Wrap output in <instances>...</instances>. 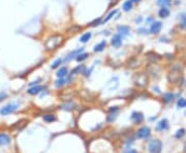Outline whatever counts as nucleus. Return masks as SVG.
<instances>
[{
  "label": "nucleus",
  "instance_id": "1",
  "mask_svg": "<svg viewBox=\"0 0 186 153\" xmlns=\"http://www.w3.org/2000/svg\"><path fill=\"white\" fill-rule=\"evenodd\" d=\"M63 42V37L61 35H53V36H51L50 38L47 39L45 41V48L47 50H54L55 48H57L59 45L61 44Z\"/></svg>",
  "mask_w": 186,
  "mask_h": 153
},
{
  "label": "nucleus",
  "instance_id": "2",
  "mask_svg": "<svg viewBox=\"0 0 186 153\" xmlns=\"http://www.w3.org/2000/svg\"><path fill=\"white\" fill-rule=\"evenodd\" d=\"M162 149V143L159 140H153L149 143L148 151L149 153H160Z\"/></svg>",
  "mask_w": 186,
  "mask_h": 153
},
{
  "label": "nucleus",
  "instance_id": "3",
  "mask_svg": "<svg viewBox=\"0 0 186 153\" xmlns=\"http://www.w3.org/2000/svg\"><path fill=\"white\" fill-rule=\"evenodd\" d=\"M19 107V104L18 103H9L7 104L6 106L2 107L1 110H0V114L3 115V116H5V115H8V114L13 113V111H16Z\"/></svg>",
  "mask_w": 186,
  "mask_h": 153
},
{
  "label": "nucleus",
  "instance_id": "4",
  "mask_svg": "<svg viewBox=\"0 0 186 153\" xmlns=\"http://www.w3.org/2000/svg\"><path fill=\"white\" fill-rule=\"evenodd\" d=\"M167 78L171 82H177L178 79L180 78V68L178 67H174L172 70L170 71L169 75H167Z\"/></svg>",
  "mask_w": 186,
  "mask_h": 153
},
{
  "label": "nucleus",
  "instance_id": "5",
  "mask_svg": "<svg viewBox=\"0 0 186 153\" xmlns=\"http://www.w3.org/2000/svg\"><path fill=\"white\" fill-rule=\"evenodd\" d=\"M134 83H136L138 86H145L147 84V76L143 73H138L134 76Z\"/></svg>",
  "mask_w": 186,
  "mask_h": 153
},
{
  "label": "nucleus",
  "instance_id": "6",
  "mask_svg": "<svg viewBox=\"0 0 186 153\" xmlns=\"http://www.w3.org/2000/svg\"><path fill=\"white\" fill-rule=\"evenodd\" d=\"M161 28H162L161 22L154 21L151 24V26H150V30H149V31H150L151 34H158L160 32V30H161Z\"/></svg>",
  "mask_w": 186,
  "mask_h": 153
},
{
  "label": "nucleus",
  "instance_id": "7",
  "mask_svg": "<svg viewBox=\"0 0 186 153\" xmlns=\"http://www.w3.org/2000/svg\"><path fill=\"white\" fill-rule=\"evenodd\" d=\"M150 136V129L148 127H144L140 129L136 133V138L138 139H146Z\"/></svg>",
  "mask_w": 186,
  "mask_h": 153
},
{
  "label": "nucleus",
  "instance_id": "8",
  "mask_svg": "<svg viewBox=\"0 0 186 153\" xmlns=\"http://www.w3.org/2000/svg\"><path fill=\"white\" fill-rule=\"evenodd\" d=\"M117 33L122 37H126L130 34V28L125 25H120L117 27Z\"/></svg>",
  "mask_w": 186,
  "mask_h": 153
},
{
  "label": "nucleus",
  "instance_id": "9",
  "mask_svg": "<svg viewBox=\"0 0 186 153\" xmlns=\"http://www.w3.org/2000/svg\"><path fill=\"white\" fill-rule=\"evenodd\" d=\"M122 38L123 37L121 36V35L118 34V33L117 34H115L114 36H113V38H112V41H111L112 46H114V47H116V48L120 47V46L122 45Z\"/></svg>",
  "mask_w": 186,
  "mask_h": 153
},
{
  "label": "nucleus",
  "instance_id": "10",
  "mask_svg": "<svg viewBox=\"0 0 186 153\" xmlns=\"http://www.w3.org/2000/svg\"><path fill=\"white\" fill-rule=\"evenodd\" d=\"M83 49H84V48H78V49L74 50V51H70V53H69L68 55L65 57V59H64V62H69V61H72V59L77 58L78 55H80L81 53H83V51H84Z\"/></svg>",
  "mask_w": 186,
  "mask_h": 153
},
{
  "label": "nucleus",
  "instance_id": "11",
  "mask_svg": "<svg viewBox=\"0 0 186 153\" xmlns=\"http://www.w3.org/2000/svg\"><path fill=\"white\" fill-rule=\"evenodd\" d=\"M130 119H131L134 123H141L144 120V115L142 112H133L131 117H130Z\"/></svg>",
  "mask_w": 186,
  "mask_h": 153
},
{
  "label": "nucleus",
  "instance_id": "12",
  "mask_svg": "<svg viewBox=\"0 0 186 153\" xmlns=\"http://www.w3.org/2000/svg\"><path fill=\"white\" fill-rule=\"evenodd\" d=\"M167 127H169V121H167V119H161L156 125V129L157 131H159V132L165 131Z\"/></svg>",
  "mask_w": 186,
  "mask_h": 153
},
{
  "label": "nucleus",
  "instance_id": "13",
  "mask_svg": "<svg viewBox=\"0 0 186 153\" xmlns=\"http://www.w3.org/2000/svg\"><path fill=\"white\" fill-rule=\"evenodd\" d=\"M106 40H102V41H100V42L97 43L94 46L93 50H94V53H101L104 49H106Z\"/></svg>",
  "mask_w": 186,
  "mask_h": 153
},
{
  "label": "nucleus",
  "instance_id": "14",
  "mask_svg": "<svg viewBox=\"0 0 186 153\" xmlns=\"http://www.w3.org/2000/svg\"><path fill=\"white\" fill-rule=\"evenodd\" d=\"M11 143V138L5 134H0V146H5Z\"/></svg>",
  "mask_w": 186,
  "mask_h": 153
},
{
  "label": "nucleus",
  "instance_id": "15",
  "mask_svg": "<svg viewBox=\"0 0 186 153\" xmlns=\"http://www.w3.org/2000/svg\"><path fill=\"white\" fill-rule=\"evenodd\" d=\"M57 77L58 78H65V77H67V75H68V68L67 67H62L60 70H58V72H57Z\"/></svg>",
  "mask_w": 186,
  "mask_h": 153
},
{
  "label": "nucleus",
  "instance_id": "16",
  "mask_svg": "<svg viewBox=\"0 0 186 153\" xmlns=\"http://www.w3.org/2000/svg\"><path fill=\"white\" fill-rule=\"evenodd\" d=\"M158 16L161 18H165L170 16V9L167 7H161L158 11Z\"/></svg>",
  "mask_w": 186,
  "mask_h": 153
},
{
  "label": "nucleus",
  "instance_id": "17",
  "mask_svg": "<svg viewBox=\"0 0 186 153\" xmlns=\"http://www.w3.org/2000/svg\"><path fill=\"white\" fill-rule=\"evenodd\" d=\"M43 88H45V87H43V86H40V85L32 86L31 88H29V90H28V94H30V95H36V94H38V92H41V90H43Z\"/></svg>",
  "mask_w": 186,
  "mask_h": 153
},
{
  "label": "nucleus",
  "instance_id": "18",
  "mask_svg": "<svg viewBox=\"0 0 186 153\" xmlns=\"http://www.w3.org/2000/svg\"><path fill=\"white\" fill-rule=\"evenodd\" d=\"M132 4H133V2L131 0H126V1L123 3V11H124L125 13L130 11L132 9Z\"/></svg>",
  "mask_w": 186,
  "mask_h": 153
},
{
  "label": "nucleus",
  "instance_id": "19",
  "mask_svg": "<svg viewBox=\"0 0 186 153\" xmlns=\"http://www.w3.org/2000/svg\"><path fill=\"white\" fill-rule=\"evenodd\" d=\"M69 81L68 78H59L58 80H56L55 81V86L56 87H62L63 85H65L67 83V82Z\"/></svg>",
  "mask_w": 186,
  "mask_h": 153
},
{
  "label": "nucleus",
  "instance_id": "20",
  "mask_svg": "<svg viewBox=\"0 0 186 153\" xmlns=\"http://www.w3.org/2000/svg\"><path fill=\"white\" fill-rule=\"evenodd\" d=\"M91 37H92V33H91V32H87V33L83 34L82 36L80 37V41L83 43H86L91 39Z\"/></svg>",
  "mask_w": 186,
  "mask_h": 153
},
{
  "label": "nucleus",
  "instance_id": "21",
  "mask_svg": "<svg viewBox=\"0 0 186 153\" xmlns=\"http://www.w3.org/2000/svg\"><path fill=\"white\" fill-rule=\"evenodd\" d=\"M156 3L160 7H169L172 4V1L171 0H157Z\"/></svg>",
  "mask_w": 186,
  "mask_h": 153
},
{
  "label": "nucleus",
  "instance_id": "22",
  "mask_svg": "<svg viewBox=\"0 0 186 153\" xmlns=\"http://www.w3.org/2000/svg\"><path fill=\"white\" fill-rule=\"evenodd\" d=\"M118 13L117 9H114V11H112L111 13H110L109 15L106 16V18H104V20H102V22H101V25H104V23H106V22H109L110 20H111V18H113V16H114L115 15H116V13Z\"/></svg>",
  "mask_w": 186,
  "mask_h": 153
},
{
  "label": "nucleus",
  "instance_id": "23",
  "mask_svg": "<svg viewBox=\"0 0 186 153\" xmlns=\"http://www.w3.org/2000/svg\"><path fill=\"white\" fill-rule=\"evenodd\" d=\"M174 99V95L172 92H165V95H163V101H165V103H170L172 102Z\"/></svg>",
  "mask_w": 186,
  "mask_h": 153
},
{
  "label": "nucleus",
  "instance_id": "24",
  "mask_svg": "<svg viewBox=\"0 0 186 153\" xmlns=\"http://www.w3.org/2000/svg\"><path fill=\"white\" fill-rule=\"evenodd\" d=\"M87 58H89V53H84V51H83V53H81L80 55H79L77 58H76V60H77L78 62H83V61H85Z\"/></svg>",
  "mask_w": 186,
  "mask_h": 153
},
{
  "label": "nucleus",
  "instance_id": "25",
  "mask_svg": "<svg viewBox=\"0 0 186 153\" xmlns=\"http://www.w3.org/2000/svg\"><path fill=\"white\" fill-rule=\"evenodd\" d=\"M180 26L181 28L186 30V13L180 15Z\"/></svg>",
  "mask_w": 186,
  "mask_h": 153
},
{
  "label": "nucleus",
  "instance_id": "26",
  "mask_svg": "<svg viewBox=\"0 0 186 153\" xmlns=\"http://www.w3.org/2000/svg\"><path fill=\"white\" fill-rule=\"evenodd\" d=\"M185 134H186L185 129H178V131H177L175 137L177 138V139H182V138L185 136Z\"/></svg>",
  "mask_w": 186,
  "mask_h": 153
},
{
  "label": "nucleus",
  "instance_id": "27",
  "mask_svg": "<svg viewBox=\"0 0 186 153\" xmlns=\"http://www.w3.org/2000/svg\"><path fill=\"white\" fill-rule=\"evenodd\" d=\"M113 82H114V78L110 80V81L108 82V85H106L108 87H110V90H115V88H116V87L118 86V80H117L116 82H115V83H113Z\"/></svg>",
  "mask_w": 186,
  "mask_h": 153
},
{
  "label": "nucleus",
  "instance_id": "28",
  "mask_svg": "<svg viewBox=\"0 0 186 153\" xmlns=\"http://www.w3.org/2000/svg\"><path fill=\"white\" fill-rule=\"evenodd\" d=\"M85 66L84 65H81V66H78L76 69H74V71H72V74H81V72H84L85 71Z\"/></svg>",
  "mask_w": 186,
  "mask_h": 153
},
{
  "label": "nucleus",
  "instance_id": "29",
  "mask_svg": "<svg viewBox=\"0 0 186 153\" xmlns=\"http://www.w3.org/2000/svg\"><path fill=\"white\" fill-rule=\"evenodd\" d=\"M55 116L54 115H52V114H49V115H45V116H43V120L47 122H53L55 121Z\"/></svg>",
  "mask_w": 186,
  "mask_h": 153
},
{
  "label": "nucleus",
  "instance_id": "30",
  "mask_svg": "<svg viewBox=\"0 0 186 153\" xmlns=\"http://www.w3.org/2000/svg\"><path fill=\"white\" fill-rule=\"evenodd\" d=\"M177 105H178L179 108H184V107H186V99H184V98L179 99Z\"/></svg>",
  "mask_w": 186,
  "mask_h": 153
},
{
  "label": "nucleus",
  "instance_id": "31",
  "mask_svg": "<svg viewBox=\"0 0 186 153\" xmlns=\"http://www.w3.org/2000/svg\"><path fill=\"white\" fill-rule=\"evenodd\" d=\"M61 63H62V60H61V59H57V60H56V61L54 62L53 64H52L51 68H52V69H56L57 67L60 66V64H61Z\"/></svg>",
  "mask_w": 186,
  "mask_h": 153
},
{
  "label": "nucleus",
  "instance_id": "32",
  "mask_svg": "<svg viewBox=\"0 0 186 153\" xmlns=\"http://www.w3.org/2000/svg\"><path fill=\"white\" fill-rule=\"evenodd\" d=\"M116 118H117V113H111L109 116H108V121L109 122L114 121Z\"/></svg>",
  "mask_w": 186,
  "mask_h": 153
},
{
  "label": "nucleus",
  "instance_id": "33",
  "mask_svg": "<svg viewBox=\"0 0 186 153\" xmlns=\"http://www.w3.org/2000/svg\"><path fill=\"white\" fill-rule=\"evenodd\" d=\"M149 32L150 31H148L146 28H140V29H138V33H140V34H142V35L149 34Z\"/></svg>",
  "mask_w": 186,
  "mask_h": 153
},
{
  "label": "nucleus",
  "instance_id": "34",
  "mask_svg": "<svg viewBox=\"0 0 186 153\" xmlns=\"http://www.w3.org/2000/svg\"><path fill=\"white\" fill-rule=\"evenodd\" d=\"M7 95H6L5 92H0V102H2L4 99H6Z\"/></svg>",
  "mask_w": 186,
  "mask_h": 153
},
{
  "label": "nucleus",
  "instance_id": "35",
  "mask_svg": "<svg viewBox=\"0 0 186 153\" xmlns=\"http://www.w3.org/2000/svg\"><path fill=\"white\" fill-rule=\"evenodd\" d=\"M101 22H102V21H101L100 18H98V20H95V21L93 22V23H92L91 25H92L93 27H94V26H97V25H99V24L101 25Z\"/></svg>",
  "mask_w": 186,
  "mask_h": 153
},
{
  "label": "nucleus",
  "instance_id": "36",
  "mask_svg": "<svg viewBox=\"0 0 186 153\" xmlns=\"http://www.w3.org/2000/svg\"><path fill=\"white\" fill-rule=\"evenodd\" d=\"M124 153H136V151L134 149H128V150L124 151Z\"/></svg>",
  "mask_w": 186,
  "mask_h": 153
},
{
  "label": "nucleus",
  "instance_id": "37",
  "mask_svg": "<svg viewBox=\"0 0 186 153\" xmlns=\"http://www.w3.org/2000/svg\"><path fill=\"white\" fill-rule=\"evenodd\" d=\"M142 21H143V18H142V16H140V18H136V24H138H138H140V23H141Z\"/></svg>",
  "mask_w": 186,
  "mask_h": 153
},
{
  "label": "nucleus",
  "instance_id": "38",
  "mask_svg": "<svg viewBox=\"0 0 186 153\" xmlns=\"http://www.w3.org/2000/svg\"><path fill=\"white\" fill-rule=\"evenodd\" d=\"M153 21V18H149L148 20H147V23H150V22Z\"/></svg>",
  "mask_w": 186,
  "mask_h": 153
},
{
  "label": "nucleus",
  "instance_id": "39",
  "mask_svg": "<svg viewBox=\"0 0 186 153\" xmlns=\"http://www.w3.org/2000/svg\"><path fill=\"white\" fill-rule=\"evenodd\" d=\"M131 1H132V2H134V3H136V2H140L141 0H131Z\"/></svg>",
  "mask_w": 186,
  "mask_h": 153
},
{
  "label": "nucleus",
  "instance_id": "40",
  "mask_svg": "<svg viewBox=\"0 0 186 153\" xmlns=\"http://www.w3.org/2000/svg\"><path fill=\"white\" fill-rule=\"evenodd\" d=\"M184 153H186V145H185V148H184Z\"/></svg>",
  "mask_w": 186,
  "mask_h": 153
},
{
  "label": "nucleus",
  "instance_id": "41",
  "mask_svg": "<svg viewBox=\"0 0 186 153\" xmlns=\"http://www.w3.org/2000/svg\"><path fill=\"white\" fill-rule=\"evenodd\" d=\"M185 115H186V111H185Z\"/></svg>",
  "mask_w": 186,
  "mask_h": 153
}]
</instances>
